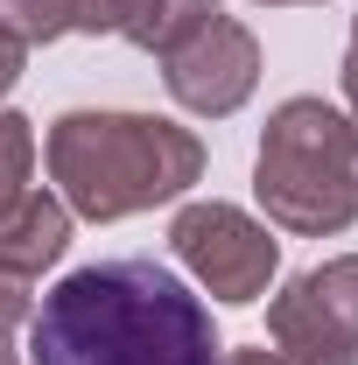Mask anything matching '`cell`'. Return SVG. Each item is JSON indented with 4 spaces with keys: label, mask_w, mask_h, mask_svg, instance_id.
Returning <instances> with one entry per match:
<instances>
[{
    "label": "cell",
    "mask_w": 358,
    "mask_h": 365,
    "mask_svg": "<svg viewBox=\"0 0 358 365\" xmlns=\"http://www.w3.org/2000/svg\"><path fill=\"white\" fill-rule=\"evenodd\" d=\"M218 323L148 253L63 274L29 317V365H218Z\"/></svg>",
    "instance_id": "obj_1"
},
{
    "label": "cell",
    "mask_w": 358,
    "mask_h": 365,
    "mask_svg": "<svg viewBox=\"0 0 358 365\" xmlns=\"http://www.w3.org/2000/svg\"><path fill=\"white\" fill-rule=\"evenodd\" d=\"M49 182L56 197L71 204V218L91 225H113V218H134L155 204H176L190 182H204V140L176 127V120H155V113H63L49 120Z\"/></svg>",
    "instance_id": "obj_2"
},
{
    "label": "cell",
    "mask_w": 358,
    "mask_h": 365,
    "mask_svg": "<svg viewBox=\"0 0 358 365\" xmlns=\"http://www.w3.org/2000/svg\"><path fill=\"white\" fill-rule=\"evenodd\" d=\"M358 120L330 98H281L267 113V134L253 155V197L267 225L295 239H330L358 218Z\"/></svg>",
    "instance_id": "obj_3"
},
{
    "label": "cell",
    "mask_w": 358,
    "mask_h": 365,
    "mask_svg": "<svg viewBox=\"0 0 358 365\" xmlns=\"http://www.w3.org/2000/svg\"><path fill=\"white\" fill-rule=\"evenodd\" d=\"M169 246L197 274V288H211L218 302H260L281 274V239L260 218H246L239 204H218V197L183 204L176 225H169Z\"/></svg>",
    "instance_id": "obj_4"
},
{
    "label": "cell",
    "mask_w": 358,
    "mask_h": 365,
    "mask_svg": "<svg viewBox=\"0 0 358 365\" xmlns=\"http://www.w3.org/2000/svg\"><path fill=\"white\" fill-rule=\"evenodd\" d=\"M267 337L288 365H358V253L295 274L267 302Z\"/></svg>",
    "instance_id": "obj_5"
},
{
    "label": "cell",
    "mask_w": 358,
    "mask_h": 365,
    "mask_svg": "<svg viewBox=\"0 0 358 365\" xmlns=\"http://www.w3.org/2000/svg\"><path fill=\"white\" fill-rule=\"evenodd\" d=\"M162 85H169V98H176L183 113H197V120L239 113V106L253 98V85H260V43H253V29L211 7V14L162 56Z\"/></svg>",
    "instance_id": "obj_6"
},
{
    "label": "cell",
    "mask_w": 358,
    "mask_h": 365,
    "mask_svg": "<svg viewBox=\"0 0 358 365\" xmlns=\"http://www.w3.org/2000/svg\"><path fill=\"white\" fill-rule=\"evenodd\" d=\"M204 14L211 0H71V36H127L148 56H169Z\"/></svg>",
    "instance_id": "obj_7"
},
{
    "label": "cell",
    "mask_w": 358,
    "mask_h": 365,
    "mask_svg": "<svg viewBox=\"0 0 358 365\" xmlns=\"http://www.w3.org/2000/svg\"><path fill=\"white\" fill-rule=\"evenodd\" d=\"M71 225H78V218H71V204H63L56 190H29V197L0 218V260H7V267H21L29 281H36L43 267L63 260Z\"/></svg>",
    "instance_id": "obj_8"
},
{
    "label": "cell",
    "mask_w": 358,
    "mask_h": 365,
    "mask_svg": "<svg viewBox=\"0 0 358 365\" xmlns=\"http://www.w3.org/2000/svg\"><path fill=\"white\" fill-rule=\"evenodd\" d=\"M36 120L29 113H0V218L36 190Z\"/></svg>",
    "instance_id": "obj_9"
},
{
    "label": "cell",
    "mask_w": 358,
    "mask_h": 365,
    "mask_svg": "<svg viewBox=\"0 0 358 365\" xmlns=\"http://www.w3.org/2000/svg\"><path fill=\"white\" fill-rule=\"evenodd\" d=\"M0 29L21 36V43H56L71 36V0H0Z\"/></svg>",
    "instance_id": "obj_10"
},
{
    "label": "cell",
    "mask_w": 358,
    "mask_h": 365,
    "mask_svg": "<svg viewBox=\"0 0 358 365\" xmlns=\"http://www.w3.org/2000/svg\"><path fill=\"white\" fill-rule=\"evenodd\" d=\"M29 317H36V281L0 260V337H7L14 323H29Z\"/></svg>",
    "instance_id": "obj_11"
},
{
    "label": "cell",
    "mask_w": 358,
    "mask_h": 365,
    "mask_svg": "<svg viewBox=\"0 0 358 365\" xmlns=\"http://www.w3.org/2000/svg\"><path fill=\"white\" fill-rule=\"evenodd\" d=\"M21 63H29V43H21V36H7V29H0V98H7V91L21 85Z\"/></svg>",
    "instance_id": "obj_12"
},
{
    "label": "cell",
    "mask_w": 358,
    "mask_h": 365,
    "mask_svg": "<svg viewBox=\"0 0 358 365\" xmlns=\"http://www.w3.org/2000/svg\"><path fill=\"white\" fill-rule=\"evenodd\" d=\"M344 106L358 120V14H352V43H344Z\"/></svg>",
    "instance_id": "obj_13"
},
{
    "label": "cell",
    "mask_w": 358,
    "mask_h": 365,
    "mask_svg": "<svg viewBox=\"0 0 358 365\" xmlns=\"http://www.w3.org/2000/svg\"><path fill=\"white\" fill-rule=\"evenodd\" d=\"M218 365H288L281 351H267V344H239V351H225Z\"/></svg>",
    "instance_id": "obj_14"
},
{
    "label": "cell",
    "mask_w": 358,
    "mask_h": 365,
    "mask_svg": "<svg viewBox=\"0 0 358 365\" xmlns=\"http://www.w3.org/2000/svg\"><path fill=\"white\" fill-rule=\"evenodd\" d=\"M253 7H310V0H253Z\"/></svg>",
    "instance_id": "obj_15"
},
{
    "label": "cell",
    "mask_w": 358,
    "mask_h": 365,
    "mask_svg": "<svg viewBox=\"0 0 358 365\" xmlns=\"http://www.w3.org/2000/svg\"><path fill=\"white\" fill-rule=\"evenodd\" d=\"M0 365H14V351H7V337H0Z\"/></svg>",
    "instance_id": "obj_16"
},
{
    "label": "cell",
    "mask_w": 358,
    "mask_h": 365,
    "mask_svg": "<svg viewBox=\"0 0 358 365\" xmlns=\"http://www.w3.org/2000/svg\"><path fill=\"white\" fill-rule=\"evenodd\" d=\"M352 176H358V155H352Z\"/></svg>",
    "instance_id": "obj_17"
}]
</instances>
